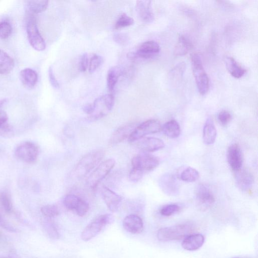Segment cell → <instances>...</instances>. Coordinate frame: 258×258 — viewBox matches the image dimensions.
Returning a JSON list of instances; mask_svg holds the SVG:
<instances>
[{
  "instance_id": "40",
  "label": "cell",
  "mask_w": 258,
  "mask_h": 258,
  "mask_svg": "<svg viewBox=\"0 0 258 258\" xmlns=\"http://www.w3.org/2000/svg\"><path fill=\"white\" fill-rule=\"evenodd\" d=\"M44 227L45 231H47L50 238L54 239L59 238V233L53 223L48 222L46 224H44Z\"/></svg>"
},
{
  "instance_id": "21",
  "label": "cell",
  "mask_w": 258,
  "mask_h": 258,
  "mask_svg": "<svg viewBox=\"0 0 258 258\" xmlns=\"http://www.w3.org/2000/svg\"><path fill=\"white\" fill-rule=\"evenodd\" d=\"M204 241L205 238L201 234L190 235L183 239L181 246L187 251H194L201 248Z\"/></svg>"
},
{
  "instance_id": "9",
  "label": "cell",
  "mask_w": 258,
  "mask_h": 258,
  "mask_svg": "<svg viewBox=\"0 0 258 258\" xmlns=\"http://www.w3.org/2000/svg\"><path fill=\"white\" fill-rule=\"evenodd\" d=\"M39 155L38 146L31 142H24L15 150V155L20 160L27 163L35 162Z\"/></svg>"
},
{
  "instance_id": "28",
  "label": "cell",
  "mask_w": 258,
  "mask_h": 258,
  "mask_svg": "<svg viewBox=\"0 0 258 258\" xmlns=\"http://www.w3.org/2000/svg\"><path fill=\"white\" fill-rule=\"evenodd\" d=\"M191 41L185 36H181L179 38L178 44L175 48V54L177 56H183L192 48Z\"/></svg>"
},
{
  "instance_id": "38",
  "label": "cell",
  "mask_w": 258,
  "mask_h": 258,
  "mask_svg": "<svg viewBox=\"0 0 258 258\" xmlns=\"http://www.w3.org/2000/svg\"><path fill=\"white\" fill-rule=\"evenodd\" d=\"M218 119L220 123L222 126H226L230 123L232 119V116L229 112L222 111L219 113Z\"/></svg>"
},
{
  "instance_id": "47",
  "label": "cell",
  "mask_w": 258,
  "mask_h": 258,
  "mask_svg": "<svg viewBox=\"0 0 258 258\" xmlns=\"http://www.w3.org/2000/svg\"><path fill=\"white\" fill-rule=\"evenodd\" d=\"M8 117L7 113L3 111H0V127L7 123Z\"/></svg>"
},
{
  "instance_id": "46",
  "label": "cell",
  "mask_w": 258,
  "mask_h": 258,
  "mask_svg": "<svg viewBox=\"0 0 258 258\" xmlns=\"http://www.w3.org/2000/svg\"><path fill=\"white\" fill-rule=\"evenodd\" d=\"M0 226L3 229L11 232H16L17 230L9 224L1 215H0Z\"/></svg>"
},
{
  "instance_id": "3",
  "label": "cell",
  "mask_w": 258,
  "mask_h": 258,
  "mask_svg": "<svg viewBox=\"0 0 258 258\" xmlns=\"http://www.w3.org/2000/svg\"><path fill=\"white\" fill-rule=\"evenodd\" d=\"M191 63L197 88L200 95L204 96L209 89V79L199 54L195 53L191 55Z\"/></svg>"
},
{
  "instance_id": "1",
  "label": "cell",
  "mask_w": 258,
  "mask_h": 258,
  "mask_svg": "<svg viewBox=\"0 0 258 258\" xmlns=\"http://www.w3.org/2000/svg\"><path fill=\"white\" fill-rule=\"evenodd\" d=\"M105 153L102 150H95L85 156L76 166L73 175L80 179L92 172L103 159Z\"/></svg>"
},
{
  "instance_id": "51",
  "label": "cell",
  "mask_w": 258,
  "mask_h": 258,
  "mask_svg": "<svg viewBox=\"0 0 258 258\" xmlns=\"http://www.w3.org/2000/svg\"></svg>"
},
{
  "instance_id": "11",
  "label": "cell",
  "mask_w": 258,
  "mask_h": 258,
  "mask_svg": "<svg viewBox=\"0 0 258 258\" xmlns=\"http://www.w3.org/2000/svg\"><path fill=\"white\" fill-rule=\"evenodd\" d=\"M159 44L156 41L150 40L143 43L136 53H129L131 59L140 58L148 59L157 56L160 52Z\"/></svg>"
},
{
  "instance_id": "5",
  "label": "cell",
  "mask_w": 258,
  "mask_h": 258,
  "mask_svg": "<svg viewBox=\"0 0 258 258\" xmlns=\"http://www.w3.org/2000/svg\"><path fill=\"white\" fill-rule=\"evenodd\" d=\"M26 31L28 40L31 46L36 51H44L46 48V44L40 33L36 18L31 15L28 17Z\"/></svg>"
},
{
  "instance_id": "12",
  "label": "cell",
  "mask_w": 258,
  "mask_h": 258,
  "mask_svg": "<svg viewBox=\"0 0 258 258\" xmlns=\"http://www.w3.org/2000/svg\"><path fill=\"white\" fill-rule=\"evenodd\" d=\"M196 197L197 203L203 210L208 209L213 205L216 201L214 194L204 185H200L197 187Z\"/></svg>"
},
{
  "instance_id": "50",
  "label": "cell",
  "mask_w": 258,
  "mask_h": 258,
  "mask_svg": "<svg viewBox=\"0 0 258 258\" xmlns=\"http://www.w3.org/2000/svg\"><path fill=\"white\" fill-rule=\"evenodd\" d=\"M8 258V257H2V258Z\"/></svg>"
},
{
  "instance_id": "26",
  "label": "cell",
  "mask_w": 258,
  "mask_h": 258,
  "mask_svg": "<svg viewBox=\"0 0 258 258\" xmlns=\"http://www.w3.org/2000/svg\"><path fill=\"white\" fill-rule=\"evenodd\" d=\"M161 130L166 136L172 139L179 138L181 132L179 125L174 119L166 123L162 127Z\"/></svg>"
},
{
  "instance_id": "48",
  "label": "cell",
  "mask_w": 258,
  "mask_h": 258,
  "mask_svg": "<svg viewBox=\"0 0 258 258\" xmlns=\"http://www.w3.org/2000/svg\"><path fill=\"white\" fill-rule=\"evenodd\" d=\"M83 111L87 114L92 115L94 110L93 104H87L84 106L83 108Z\"/></svg>"
},
{
  "instance_id": "18",
  "label": "cell",
  "mask_w": 258,
  "mask_h": 258,
  "mask_svg": "<svg viewBox=\"0 0 258 258\" xmlns=\"http://www.w3.org/2000/svg\"><path fill=\"white\" fill-rule=\"evenodd\" d=\"M123 225L124 229L131 234H140L143 230V221L136 215H131L126 217L123 220Z\"/></svg>"
},
{
  "instance_id": "7",
  "label": "cell",
  "mask_w": 258,
  "mask_h": 258,
  "mask_svg": "<svg viewBox=\"0 0 258 258\" xmlns=\"http://www.w3.org/2000/svg\"><path fill=\"white\" fill-rule=\"evenodd\" d=\"M114 220L111 215H101L90 223L81 234V238L87 241L96 237L102 231L104 227Z\"/></svg>"
},
{
  "instance_id": "19",
  "label": "cell",
  "mask_w": 258,
  "mask_h": 258,
  "mask_svg": "<svg viewBox=\"0 0 258 258\" xmlns=\"http://www.w3.org/2000/svg\"><path fill=\"white\" fill-rule=\"evenodd\" d=\"M135 128L136 125L133 124H129L119 127L111 136L109 142L110 144L116 145L129 139Z\"/></svg>"
},
{
  "instance_id": "20",
  "label": "cell",
  "mask_w": 258,
  "mask_h": 258,
  "mask_svg": "<svg viewBox=\"0 0 258 258\" xmlns=\"http://www.w3.org/2000/svg\"><path fill=\"white\" fill-rule=\"evenodd\" d=\"M235 178L238 187L241 191H247L253 186L254 179L249 171L240 169L236 172Z\"/></svg>"
},
{
  "instance_id": "17",
  "label": "cell",
  "mask_w": 258,
  "mask_h": 258,
  "mask_svg": "<svg viewBox=\"0 0 258 258\" xmlns=\"http://www.w3.org/2000/svg\"><path fill=\"white\" fill-rule=\"evenodd\" d=\"M136 142L137 147L149 153L160 150L165 146L162 140L154 138H143Z\"/></svg>"
},
{
  "instance_id": "33",
  "label": "cell",
  "mask_w": 258,
  "mask_h": 258,
  "mask_svg": "<svg viewBox=\"0 0 258 258\" xmlns=\"http://www.w3.org/2000/svg\"><path fill=\"white\" fill-rule=\"evenodd\" d=\"M81 198L74 195H67L65 197L63 203L65 206L69 210H75Z\"/></svg>"
},
{
  "instance_id": "8",
  "label": "cell",
  "mask_w": 258,
  "mask_h": 258,
  "mask_svg": "<svg viewBox=\"0 0 258 258\" xmlns=\"http://www.w3.org/2000/svg\"><path fill=\"white\" fill-rule=\"evenodd\" d=\"M161 126L158 120L149 119L145 121L136 127L129 137L128 140L130 143L135 142L149 134H155L161 130Z\"/></svg>"
},
{
  "instance_id": "14",
  "label": "cell",
  "mask_w": 258,
  "mask_h": 258,
  "mask_svg": "<svg viewBox=\"0 0 258 258\" xmlns=\"http://www.w3.org/2000/svg\"><path fill=\"white\" fill-rule=\"evenodd\" d=\"M227 158L231 168L234 171L236 172L241 169L243 157L241 148L238 144H232L229 147Z\"/></svg>"
},
{
  "instance_id": "45",
  "label": "cell",
  "mask_w": 258,
  "mask_h": 258,
  "mask_svg": "<svg viewBox=\"0 0 258 258\" xmlns=\"http://www.w3.org/2000/svg\"><path fill=\"white\" fill-rule=\"evenodd\" d=\"M49 79L52 86L56 89L60 88L59 83L55 77L53 70L51 67L49 69Z\"/></svg>"
},
{
  "instance_id": "42",
  "label": "cell",
  "mask_w": 258,
  "mask_h": 258,
  "mask_svg": "<svg viewBox=\"0 0 258 258\" xmlns=\"http://www.w3.org/2000/svg\"><path fill=\"white\" fill-rule=\"evenodd\" d=\"M13 135V130L12 127L6 123L0 127V135L4 138H10Z\"/></svg>"
},
{
  "instance_id": "25",
  "label": "cell",
  "mask_w": 258,
  "mask_h": 258,
  "mask_svg": "<svg viewBox=\"0 0 258 258\" xmlns=\"http://www.w3.org/2000/svg\"><path fill=\"white\" fill-rule=\"evenodd\" d=\"M14 66V59L4 50L0 49V74L10 73Z\"/></svg>"
},
{
  "instance_id": "16",
  "label": "cell",
  "mask_w": 258,
  "mask_h": 258,
  "mask_svg": "<svg viewBox=\"0 0 258 258\" xmlns=\"http://www.w3.org/2000/svg\"><path fill=\"white\" fill-rule=\"evenodd\" d=\"M136 10L142 22L150 23L154 21L155 16L152 8L151 1L146 0L137 1Z\"/></svg>"
},
{
  "instance_id": "24",
  "label": "cell",
  "mask_w": 258,
  "mask_h": 258,
  "mask_svg": "<svg viewBox=\"0 0 258 258\" xmlns=\"http://www.w3.org/2000/svg\"><path fill=\"white\" fill-rule=\"evenodd\" d=\"M226 67L234 78H241L245 74L246 70L242 68L232 57H226L225 59Z\"/></svg>"
},
{
  "instance_id": "22",
  "label": "cell",
  "mask_w": 258,
  "mask_h": 258,
  "mask_svg": "<svg viewBox=\"0 0 258 258\" xmlns=\"http://www.w3.org/2000/svg\"><path fill=\"white\" fill-rule=\"evenodd\" d=\"M217 131L214 121L209 117L207 119L203 131V139L206 145L213 144L216 140Z\"/></svg>"
},
{
  "instance_id": "49",
  "label": "cell",
  "mask_w": 258,
  "mask_h": 258,
  "mask_svg": "<svg viewBox=\"0 0 258 258\" xmlns=\"http://www.w3.org/2000/svg\"><path fill=\"white\" fill-rule=\"evenodd\" d=\"M7 99H2L0 100V109L1 108L2 106L7 102Z\"/></svg>"
},
{
  "instance_id": "30",
  "label": "cell",
  "mask_w": 258,
  "mask_h": 258,
  "mask_svg": "<svg viewBox=\"0 0 258 258\" xmlns=\"http://www.w3.org/2000/svg\"><path fill=\"white\" fill-rule=\"evenodd\" d=\"M29 10L34 13H40L46 10L49 6L48 1H27L26 2Z\"/></svg>"
},
{
  "instance_id": "6",
  "label": "cell",
  "mask_w": 258,
  "mask_h": 258,
  "mask_svg": "<svg viewBox=\"0 0 258 258\" xmlns=\"http://www.w3.org/2000/svg\"><path fill=\"white\" fill-rule=\"evenodd\" d=\"M114 159H109L101 163L90 175L86 183L93 190H96L100 182L111 172L115 165Z\"/></svg>"
},
{
  "instance_id": "37",
  "label": "cell",
  "mask_w": 258,
  "mask_h": 258,
  "mask_svg": "<svg viewBox=\"0 0 258 258\" xmlns=\"http://www.w3.org/2000/svg\"><path fill=\"white\" fill-rule=\"evenodd\" d=\"M12 27L7 21L0 22V39H8L12 34Z\"/></svg>"
},
{
  "instance_id": "4",
  "label": "cell",
  "mask_w": 258,
  "mask_h": 258,
  "mask_svg": "<svg viewBox=\"0 0 258 258\" xmlns=\"http://www.w3.org/2000/svg\"><path fill=\"white\" fill-rule=\"evenodd\" d=\"M94 112L88 117L90 120H96L107 116L113 109L115 98L111 94L105 95L97 98L93 103Z\"/></svg>"
},
{
  "instance_id": "29",
  "label": "cell",
  "mask_w": 258,
  "mask_h": 258,
  "mask_svg": "<svg viewBox=\"0 0 258 258\" xmlns=\"http://www.w3.org/2000/svg\"><path fill=\"white\" fill-rule=\"evenodd\" d=\"M200 174L198 171L191 167H188L184 170L179 176L181 180L188 183H192L198 180Z\"/></svg>"
},
{
  "instance_id": "36",
  "label": "cell",
  "mask_w": 258,
  "mask_h": 258,
  "mask_svg": "<svg viewBox=\"0 0 258 258\" xmlns=\"http://www.w3.org/2000/svg\"><path fill=\"white\" fill-rule=\"evenodd\" d=\"M41 212L44 216L49 218L55 217L59 214L58 208L55 205L44 206L41 208Z\"/></svg>"
},
{
  "instance_id": "43",
  "label": "cell",
  "mask_w": 258,
  "mask_h": 258,
  "mask_svg": "<svg viewBox=\"0 0 258 258\" xmlns=\"http://www.w3.org/2000/svg\"><path fill=\"white\" fill-rule=\"evenodd\" d=\"M114 40L119 44L126 45L128 43L129 39L125 34H117L114 36Z\"/></svg>"
},
{
  "instance_id": "27",
  "label": "cell",
  "mask_w": 258,
  "mask_h": 258,
  "mask_svg": "<svg viewBox=\"0 0 258 258\" xmlns=\"http://www.w3.org/2000/svg\"><path fill=\"white\" fill-rule=\"evenodd\" d=\"M122 74V70L119 66H113L108 71L107 74V85L111 92H112L114 89Z\"/></svg>"
},
{
  "instance_id": "35",
  "label": "cell",
  "mask_w": 258,
  "mask_h": 258,
  "mask_svg": "<svg viewBox=\"0 0 258 258\" xmlns=\"http://www.w3.org/2000/svg\"><path fill=\"white\" fill-rule=\"evenodd\" d=\"M134 23V20L124 13L121 15L118 20L115 24V28L119 29L130 26Z\"/></svg>"
},
{
  "instance_id": "13",
  "label": "cell",
  "mask_w": 258,
  "mask_h": 258,
  "mask_svg": "<svg viewBox=\"0 0 258 258\" xmlns=\"http://www.w3.org/2000/svg\"><path fill=\"white\" fill-rule=\"evenodd\" d=\"M159 185L163 192L169 196L177 195L179 192V185L174 176L165 174L159 179Z\"/></svg>"
},
{
  "instance_id": "15",
  "label": "cell",
  "mask_w": 258,
  "mask_h": 258,
  "mask_svg": "<svg viewBox=\"0 0 258 258\" xmlns=\"http://www.w3.org/2000/svg\"><path fill=\"white\" fill-rule=\"evenodd\" d=\"M101 193L103 201L109 209L113 212L117 211L122 202V197L105 186H102Z\"/></svg>"
},
{
  "instance_id": "23",
  "label": "cell",
  "mask_w": 258,
  "mask_h": 258,
  "mask_svg": "<svg viewBox=\"0 0 258 258\" xmlns=\"http://www.w3.org/2000/svg\"><path fill=\"white\" fill-rule=\"evenodd\" d=\"M20 79L22 84L27 89H33L38 81V75L31 68H25L20 72Z\"/></svg>"
},
{
  "instance_id": "32",
  "label": "cell",
  "mask_w": 258,
  "mask_h": 258,
  "mask_svg": "<svg viewBox=\"0 0 258 258\" xmlns=\"http://www.w3.org/2000/svg\"><path fill=\"white\" fill-rule=\"evenodd\" d=\"M103 62L102 57L97 54H94L90 60L88 64V71L90 73H94L102 65Z\"/></svg>"
},
{
  "instance_id": "10",
  "label": "cell",
  "mask_w": 258,
  "mask_h": 258,
  "mask_svg": "<svg viewBox=\"0 0 258 258\" xmlns=\"http://www.w3.org/2000/svg\"><path fill=\"white\" fill-rule=\"evenodd\" d=\"M159 164V158L148 154L136 156L132 159V168L139 169L144 172L153 171Z\"/></svg>"
},
{
  "instance_id": "34",
  "label": "cell",
  "mask_w": 258,
  "mask_h": 258,
  "mask_svg": "<svg viewBox=\"0 0 258 258\" xmlns=\"http://www.w3.org/2000/svg\"><path fill=\"white\" fill-rule=\"evenodd\" d=\"M180 210V207L177 204H169L161 208L160 214L164 217H169L178 213Z\"/></svg>"
},
{
  "instance_id": "39",
  "label": "cell",
  "mask_w": 258,
  "mask_h": 258,
  "mask_svg": "<svg viewBox=\"0 0 258 258\" xmlns=\"http://www.w3.org/2000/svg\"><path fill=\"white\" fill-rule=\"evenodd\" d=\"M89 209V205L88 203L81 199L77 207L76 208L75 211H77V214L79 217H82L87 213Z\"/></svg>"
},
{
  "instance_id": "41",
  "label": "cell",
  "mask_w": 258,
  "mask_h": 258,
  "mask_svg": "<svg viewBox=\"0 0 258 258\" xmlns=\"http://www.w3.org/2000/svg\"><path fill=\"white\" fill-rule=\"evenodd\" d=\"M143 174L144 172L140 169L132 168L129 173V179L134 183H136L142 178Z\"/></svg>"
},
{
  "instance_id": "2",
  "label": "cell",
  "mask_w": 258,
  "mask_h": 258,
  "mask_svg": "<svg viewBox=\"0 0 258 258\" xmlns=\"http://www.w3.org/2000/svg\"><path fill=\"white\" fill-rule=\"evenodd\" d=\"M194 230L190 224H180L170 227H163L157 233L158 239L162 242L184 239Z\"/></svg>"
},
{
  "instance_id": "31",
  "label": "cell",
  "mask_w": 258,
  "mask_h": 258,
  "mask_svg": "<svg viewBox=\"0 0 258 258\" xmlns=\"http://www.w3.org/2000/svg\"><path fill=\"white\" fill-rule=\"evenodd\" d=\"M0 207L7 214L11 213L13 206L10 194L6 191L0 192Z\"/></svg>"
},
{
  "instance_id": "44",
  "label": "cell",
  "mask_w": 258,
  "mask_h": 258,
  "mask_svg": "<svg viewBox=\"0 0 258 258\" xmlns=\"http://www.w3.org/2000/svg\"><path fill=\"white\" fill-rule=\"evenodd\" d=\"M89 61H88V57L87 53H84L81 56L80 64H79V69L81 72H85L88 67Z\"/></svg>"
}]
</instances>
